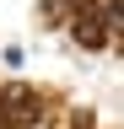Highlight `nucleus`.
<instances>
[{
  "label": "nucleus",
  "mask_w": 124,
  "mask_h": 129,
  "mask_svg": "<svg viewBox=\"0 0 124 129\" xmlns=\"http://www.w3.org/2000/svg\"><path fill=\"white\" fill-rule=\"evenodd\" d=\"M108 16H113V27H124V0H113V6H108Z\"/></svg>",
  "instance_id": "f257e3e1"
}]
</instances>
